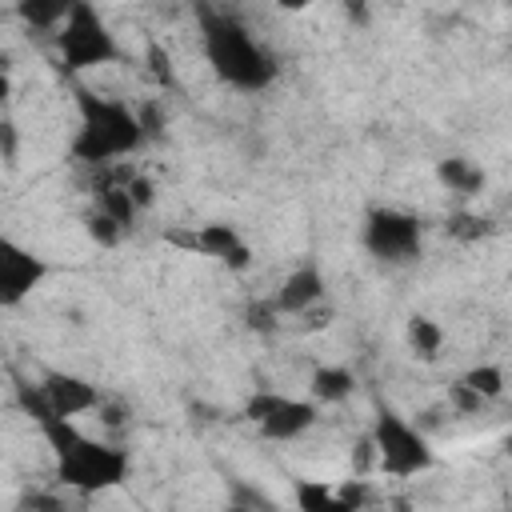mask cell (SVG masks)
Returning a JSON list of instances; mask_svg holds the SVG:
<instances>
[{
	"instance_id": "cell-23",
	"label": "cell",
	"mask_w": 512,
	"mask_h": 512,
	"mask_svg": "<svg viewBox=\"0 0 512 512\" xmlns=\"http://www.w3.org/2000/svg\"><path fill=\"white\" fill-rule=\"evenodd\" d=\"M448 232L452 236H464V240H476V236H488V220H476V216H452L448 220Z\"/></svg>"
},
{
	"instance_id": "cell-4",
	"label": "cell",
	"mask_w": 512,
	"mask_h": 512,
	"mask_svg": "<svg viewBox=\"0 0 512 512\" xmlns=\"http://www.w3.org/2000/svg\"><path fill=\"white\" fill-rule=\"evenodd\" d=\"M56 48H60V60H64L68 72H88V68L120 60V44L108 32V24H104V16L96 12L92 0L72 4L68 20L56 32Z\"/></svg>"
},
{
	"instance_id": "cell-24",
	"label": "cell",
	"mask_w": 512,
	"mask_h": 512,
	"mask_svg": "<svg viewBox=\"0 0 512 512\" xmlns=\"http://www.w3.org/2000/svg\"><path fill=\"white\" fill-rule=\"evenodd\" d=\"M276 304L268 300V304H256V308H248V328L252 332H276Z\"/></svg>"
},
{
	"instance_id": "cell-2",
	"label": "cell",
	"mask_w": 512,
	"mask_h": 512,
	"mask_svg": "<svg viewBox=\"0 0 512 512\" xmlns=\"http://www.w3.org/2000/svg\"><path fill=\"white\" fill-rule=\"evenodd\" d=\"M76 108H80V128L72 136V160L80 164H112L116 156H132L148 136L124 100L92 96L88 88H76Z\"/></svg>"
},
{
	"instance_id": "cell-6",
	"label": "cell",
	"mask_w": 512,
	"mask_h": 512,
	"mask_svg": "<svg viewBox=\"0 0 512 512\" xmlns=\"http://www.w3.org/2000/svg\"><path fill=\"white\" fill-rule=\"evenodd\" d=\"M368 256H376L380 264H412L420 260V248H424V228L412 212H400V208H368L364 212V232H360Z\"/></svg>"
},
{
	"instance_id": "cell-12",
	"label": "cell",
	"mask_w": 512,
	"mask_h": 512,
	"mask_svg": "<svg viewBox=\"0 0 512 512\" xmlns=\"http://www.w3.org/2000/svg\"><path fill=\"white\" fill-rule=\"evenodd\" d=\"M308 392H312L316 404H344L356 392V376L340 364H320L308 380Z\"/></svg>"
},
{
	"instance_id": "cell-22",
	"label": "cell",
	"mask_w": 512,
	"mask_h": 512,
	"mask_svg": "<svg viewBox=\"0 0 512 512\" xmlns=\"http://www.w3.org/2000/svg\"><path fill=\"white\" fill-rule=\"evenodd\" d=\"M136 116H140V124H144V136H160V132H164V124H168V116H164V108H160L156 100L140 104V108H136Z\"/></svg>"
},
{
	"instance_id": "cell-9",
	"label": "cell",
	"mask_w": 512,
	"mask_h": 512,
	"mask_svg": "<svg viewBox=\"0 0 512 512\" xmlns=\"http://www.w3.org/2000/svg\"><path fill=\"white\" fill-rule=\"evenodd\" d=\"M196 252L220 260L228 272H244V268L252 264L248 240H244V236L236 232V224H228V220H208V224H200V228H196Z\"/></svg>"
},
{
	"instance_id": "cell-30",
	"label": "cell",
	"mask_w": 512,
	"mask_h": 512,
	"mask_svg": "<svg viewBox=\"0 0 512 512\" xmlns=\"http://www.w3.org/2000/svg\"><path fill=\"white\" fill-rule=\"evenodd\" d=\"M96 412H100V420H104L108 428L124 424V408H116V404H104V400H100V408H96Z\"/></svg>"
},
{
	"instance_id": "cell-28",
	"label": "cell",
	"mask_w": 512,
	"mask_h": 512,
	"mask_svg": "<svg viewBox=\"0 0 512 512\" xmlns=\"http://www.w3.org/2000/svg\"><path fill=\"white\" fill-rule=\"evenodd\" d=\"M0 136H4V160L12 164V160H16V124L4 120V124H0Z\"/></svg>"
},
{
	"instance_id": "cell-21",
	"label": "cell",
	"mask_w": 512,
	"mask_h": 512,
	"mask_svg": "<svg viewBox=\"0 0 512 512\" xmlns=\"http://www.w3.org/2000/svg\"><path fill=\"white\" fill-rule=\"evenodd\" d=\"M144 64H148V76H152L160 88H172V80H176V76H172V56H168L156 40L144 48Z\"/></svg>"
},
{
	"instance_id": "cell-14",
	"label": "cell",
	"mask_w": 512,
	"mask_h": 512,
	"mask_svg": "<svg viewBox=\"0 0 512 512\" xmlns=\"http://www.w3.org/2000/svg\"><path fill=\"white\" fill-rule=\"evenodd\" d=\"M76 0H16V16L36 32H60Z\"/></svg>"
},
{
	"instance_id": "cell-17",
	"label": "cell",
	"mask_w": 512,
	"mask_h": 512,
	"mask_svg": "<svg viewBox=\"0 0 512 512\" xmlns=\"http://www.w3.org/2000/svg\"><path fill=\"white\" fill-rule=\"evenodd\" d=\"M296 504L304 512H340V496L336 488L320 484V480H296Z\"/></svg>"
},
{
	"instance_id": "cell-31",
	"label": "cell",
	"mask_w": 512,
	"mask_h": 512,
	"mask_svg": "<svg viewBox=\"0 0 512 512\" xmlns=\"http://www.w3.org/2000/svg\"><path fill=\"white\" fill-rule=\"evenodd\" d=\"M308 0H280V8H304Z\"/></svg>"
},
{
	"instance_id": "cell-10",
	"label": "cell",
	"mask_w": 512,
	"mask_h": 512,
	"mask_svg": "<svg viewBox=\"0 0 512 512\" xmlns=\"http://www.w3.org/2000/svg\"><path fill=\"white\" fill-rule=\"evenodd\" d=\"M40 388H44L52 412L56 416H68V420L80 416V412H96L100 400H104L96 384H88L84 376H72V372H44Z\"/></svg>"
},
{
	"instance_id": "cell-5",
	"label": "cell",
	"mask_w": 512,
	"mask_h": 512,
	"mask_svg": "<svg viewBox=\"0 0 512 512\" xmlns=\"http://www.w3.org/2000/svg\"><path fill=\"white\" fill-rule=\"evenodd\" d=\"M56 480L76 492H104L128 480V452L92 436H80L68 452L56 456Z\"/></svg>"
},
{
	"instance_id": "cell-3",
	"label": "cell",
	"mask_w": 512,
	"mask_h": 512,
	"mask_svg": "<svg viewBox=\"0 0 512 512\" xmlns=\"http://www.w3.org/2000/svg\"><path fill=\"white\" fill-rule=\"evenodd\" d=\"M372 444H376V464L388 472V476H420L432 468V448H428V436L404 420L392 404H380L376 416H372Z\"/></svg>"
},
{
	"instance_id": "cell-18",
	"label": "cell",
	"mask_w": 512,
	"mask_h": 512,
	"mask_svg": "<svg viewBox=\"0 0 512 512\" xmlns=\"http://www.w3.org/2000/svg\"><path fill=\"white\" fill-rule=\"evenodd\" d=\"M84 232H88V240H92V244H100V248H116V244H120V236H124L128 228H124V224H116L104 208H96L92 216H84Z\"/></svg>"
},
{
	"instance_id": "cell-16",
	"label": "cell",
	"mask_w": 512,
	"mask_h": 512,
	"mask_svg": "<svg viewBox=\"0 0 512 512\" xmlns=\"http://www.w3.org/2000/svg\"><path fill=\"white\" fill-rule=\"evenodd\" d=\"M404 336H408V348L420 356V360H436L440 356V348H444V328L432 320V316H408V328H404Z\"/></svg>"
},
{
	"instance_id": "cell-20",
	"label": "cell",
	"mask_w": 512,
	"mask_h": 512,
	"mask_svg": "<svg viewBox=\"0 0 512 512\" xmlns=\"http://www.w3.org/2000/svg\"><path fill=\"white\" fill-rule=\"evenodd\" d=\"M448 404H452L456 412L472 416V412H480V408H484L488 400H484V396H480V392H476V388H472V384H468L464 376H456V380L448 384Z\"/></svg>"
},
{
	"instance_id": "cell-15",
	"label": "cell",
	"mask_w": 512,
	"mask_h": 512,
	"mask_svg": "<svg viewBox=\"0 0 512 512\" xmlns=\"http://www.w3.org/2000/svg\"><path fill=\"white\" fill-rule=\"evenodd\" d=\"M436 180H440L448 192H456V196H472V192L484 188V172H480L472 160H464V156L440 160V164H436Z\"/></svg>"
},
{
	"instance_id": "cell-26",
	"label": "cell",
	"mask_w": 512,
	"mask_h": 512,
	"mask_svg": "<svg viewBox=\"0 0 512 512\" xmlns=\"http://www.w3.org/2000/svg\"><path fill=\"white\" fill-rule=\"evenodd\" d=\"M336 496H340V512H344V508H360V504L368 500V488L356 480V484H344V488H336Z\"/></svg>"
},
{
	"instance_id": "cell-32",
	"label": "cell",
	"mask_w": 512,
	"mask_h": 512,
	"mask_svg": "<svg viewBox=\"0 0 512 512\" xmlns=\"http://www.w3.org/2000/svg\"><path fill=\"white\" fill-rule=\"evenodd\" d=\"M504 452H508V456H512V436H508V440H504Z\"/></svg>"
},
{
	"instance_id": "cell-13",
	"label": "cell",
	"mask_w": 512,
	"mask_h": 512,
	"mask_svg": "<svg viewBox=\"0 0 512 512\" xmlns=\"http://www.w3.org/2000/svg\"><path fill=\"white\" fill-rule=\"evenodd\" d=\"M132 176V172H128ZM128 176H120V180H104L100 188H96V208H104L116 224H124V228H132L136 224V216H140V204L132 200V192H128Z\"/></svg>"
},
{
	"instance_id": "cell-25",
	"label": "cell",
	"mask_w": 512,
	"mask_h": 512,
	"mask_svg": "<svg viewBox=\"0 0 512 512\" xmlns=\"http://www.w3.org/2000/svg\"><path fill=\"white\" fill-rule=\"evenodd\" d=\"M124 184H128V192H132V200L140 204V212H144V208H152V200H156V184H152L148 176H136V172H132V176H128Z\"/></svg>"
},
{
	"instance_id": "cell-19",
	"label": "cell",
	"mask_w": 512,
	"mask_h": 512,
	"mask_svg": "<svg viewBox=\"0 0 512 512\" xmlns=\"http://www.w3.org/2000/svg\"><path fill=\"white\" fill-rule=\"evenodd\" d=\"M464 380L484 396V400H500L504 396V368L500 364H472L464 372Z\"/></svg>"
},
{
	"instance_id": "cell-11",
	"label": "cell",
	"mask_w": 512,
	"mask_h": 512,
	"mask_svg": "<svg viewBox=\"0 0 512 512\" xmlns=\"http://www.w3.org/2000/svg\"><path fill=\"white\" fill-rule=\"evenodd\" d=\"M324 300V272H320V264H300V268H292L288 276H284V284L276 288V296H272V304H276V312L280 316H304V312H312L316 304Z\"/></svg>"
},
{
	"instance_id": "cell-8",
	"label": "cell",
	"mask_w": 512,
	"mask_h": 512,
	"mask_svg": "<svg viewBox=\"0 0 512 512\" xmlns=\"http://www.w3.org/2000/svg\"><path fill=\"white\" fill-rule=\"evenodd\" d=\"M44 276H48V264L36 252L20 248L16 240L0 244V304L4 308H16L20 300H28L44 284Z\"/></svg>"
},
{
	"instance_id": "cell-29",
	"label": "cell",
	"mask_w": 512,
	"mask_h": 512,
	"mask_svg": "<svg viewBox=\"0 0 512 512\" xmlns=\"http://www.w3.org/2000/svg\"><path fill=\"white\" fill-rule=\"evenodd\" d=\"M344 12L352 24H368V0H344Z\"/></svg>"
},
{
	"instance_id": "cell-27",
	"label": "cell",
	"mask_w": 512,
	"mask_h": 512,
	"mask_svg": "<svg viewBox=\"0 0 512 512\" xmlns=\"http://www.w3.org/2000/svg\"><path fill=\"white\" fill-rule=\"evenodd\" d=\"M232 504H248V508L260 504V508H272V500H268L264 492H248V488H240V484H236V492H232Z\"/></svg>"
},
{
	"instance_id": "cell-7",
	"label": "cell",
	"mask_w": 512,
	"mask_h": 512,
	"mask_svg": "<svg viewBox=\"0 0 512 512\" xmlns=\"http://www.w3.org/2000/svg\"><path fill=\"white\" fill-rule=\"evenodd\" d=\"M244 420H252L268 440H296L316 424V400H296L280 392H256L244 404Z\"/></svg>"
},
{
	"instance_id": "cell-1",
	"label": "cell",
	"mask_w": 512,
	"mask_h": 512,
	"mask_svg": "<svg viewBox=\"0 0 512 512\" xmlns=\"http://www.w3.org/2000/svg\"><path fill=\"white\" fill-rule=\"evenodd\" d=\"M196 20H200L204 60L212 64L216 80H224L236 92H264L268 84H276V76H280L276 56L248 32V24L240 16L200 0L196 4Z\"/></svg>"
}]
</instances>
